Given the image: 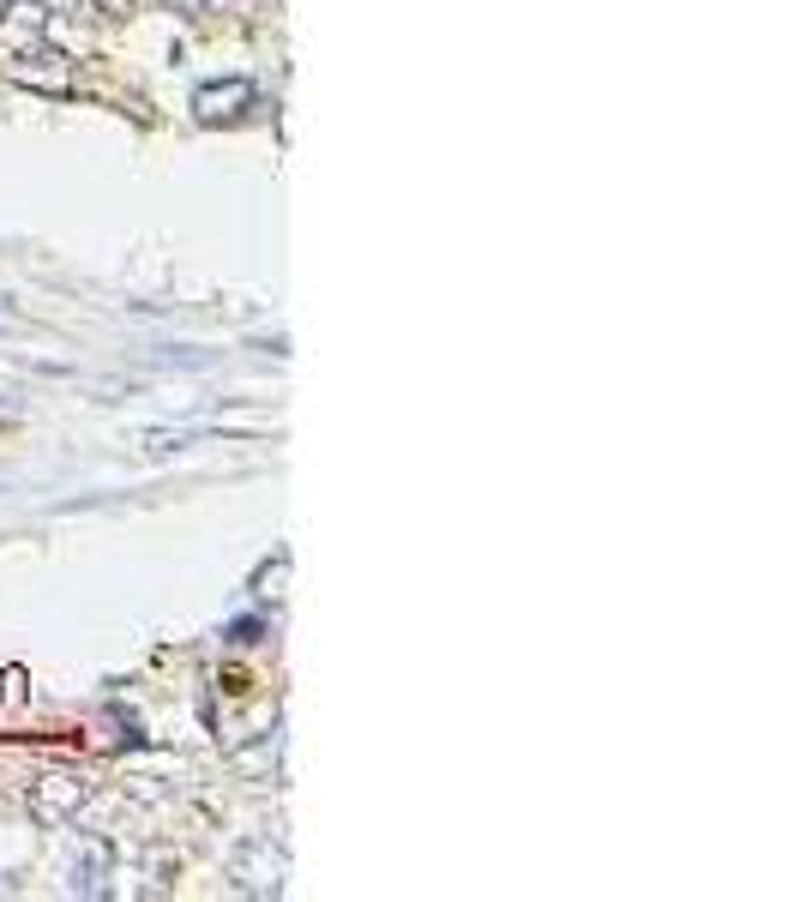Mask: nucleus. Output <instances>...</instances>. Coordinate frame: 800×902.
Segmentation results:
<instances>
[{"label": "nucleus", "instance_id": "1", "mask_svg": "<svg viewBox=\"0 0 800 902\" xmlns=\"http://www.w3.org/2000/svg\"><path fill=\"white\" fill-rule=\"evenodd\" d=\"M78 800H85V782H73V776H42V782H37V800H30V806H37V818L61 825L66 812L78 806Z\"/></svg>", "mask_w": 800, "mask_h": 902}, {"label": "nucleus", "instance_id": "2", "mask_svg": "<svg viewBox=\"0 0 800 902\" xmlns=\"http://www.w3.org/2000/svg\"><path fill=\"white\" fill-rule=\"evenodd\" d=\"M241 103H253V85H247V78H229V85H205V90L193 97L199 121H223V115H235Z\"/></svg>", "mask_w": 800, "mask_h": 902}, {"label": "nucleus", "instance_id": "3", "mask_svg": "<svg viewBox=\"0 0 800 902\" xmlns=\"http://www.w3.org/2000/svg\"><path fill=\"white\" fill-rule=\"evenodd\" d=\"M97 7H103V13H127L133 0H97Z\"/></svg>", "mask_w": 800, "mask_h": 902}]
</instances>
